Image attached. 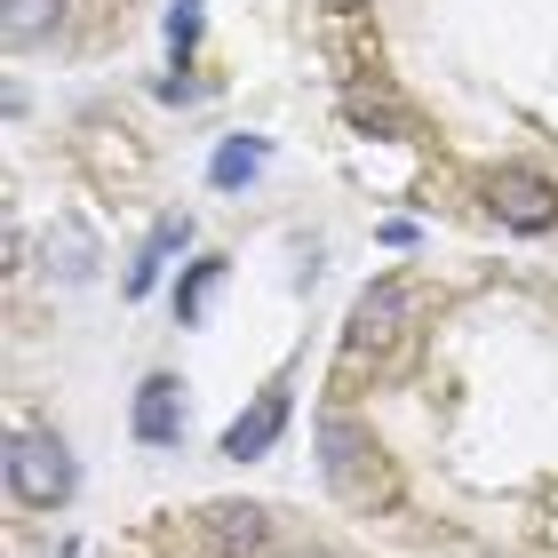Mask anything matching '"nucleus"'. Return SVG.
Wrapping results in <instances>:
<instances>
[{"label": "nucleus", "mask_w": 558, "mask_h": 558, "mask_svg": "<svg viewBox=\"0 0 558 558\" xmlns=\"http://www.w3.org/2000/svg\"><path fill=\"white\" fill-rule=\"evenodd\" d=\"M72 487H81V463H72V447L57 430H16L9 439V495L33 502V511H57V502H72Z\"/></svg>", "instance_id": "nucleus-2"}, {"label": "nucleus", "mask_w": 558, "mask_h": 558, "mask_svg": "<svg viewBox=\"0 0 558 558\" xmlns=\"http://www.w3.org/2000/svg\"><path fill=\"white\" fill-rule=\"evenodd\" d=\"M192 550L199 558H256V550H271V511H256V502H208L192 519Z\"/></svg>", "instance_id": "nucleus-4"}, {"label": "nucleus", "mask_w": 558, "mask_h": 558, "mask_svg": "<svg viewBox=\"0 0 558 558\" xmlns=\"http://www.w3.org/2000/svg\"><path fill=\"white\" fill-rule=\"evenodd\" d=\"M279 430H288V384H264L256 408L232 415V430H223V454H232V463H256V454H271Z\"/></svg>", "instance_id": "nucleus-6"}, {"label": "nucleus", "mask_w": 558, "mask_h": 558, "mask_svg": "<svg viewBox=\"0 0 558 558\" xmlns=\"http://www.w3.org/2000/svg\"><path fill=\"white\" fill-rule=\"evenodd\" d=\"M256 168H264V136H223V151H216L208 175H216V192H240Z\"/></svg>", "instance_id": "nucleus-10"}, {"label": "nucleus", "mask_w": 558, "mask_h": 558, "mask_svg": "<svg viewBox=\"0 0 558 558\" xmlns=\"http://www.w3.org/2000/svg\"><path fill=\"white\" fill-rule=\"evenodd\" d=\"M136 439L144 447H175V439H184V384H175V375H144V391H136Z\"/></svg>", "instance_id": "nucleus-7"}, {"label": "nucleus", "mask_w": 558, "mask_h": 558, "mask_svg": "<svg viewBox=\"0 0 558 558\" xmlns=\"http://www.w3.org/2000/svg\"><path fill=\"white\" fill-rule=\"evenodd\" d=\"M216 279H223V256H208V264H192V279L175 288V319H199V303L216 295Z\"/></svg>", "instance_id": "nucleus-11"}, {"label": "nucleus", "mask_w": 558, "mask_h": 558, "mask_svg": "<svg viewBox=\"0 0 558 558\" xmlns=\"http://www.w3.org/2000/svg\"><path fill=\"white\" fill-rule=\"evenodd\" d=\"M319 463H327V487H336L343 502H360V511H375V502H391V471H384V447L367 439L351 415H327L319 423Z\"/></svg>", "instance_id": "nucleus-1"}, {"label": "nucleus", "mask_w": 558, "mask_h": 558, "mask_svg": "<svg viewBox=\"0 0 558 558\" xmlns=\"http://www.w3.org/2000/svg\"><path fill=\"white\" fill-rule=\"evenodd\" d=\"M415 312H423V288H415V279H375V288L351 303L343 351H351V360H367V351H391L399 336H408Z\"/></svg>", "instance_id": "nucleus-3"}, {"label": "nucleus", "mask_w": 558, "mask_h": 558, "mask_svg": "<svg viewBox=\"0 0 558 558\" xmlns=\"http://www.w3.org/2000/svg\"><path fill=\"white\" fill-rule=\"evenodd\" d=\"M487 208L511 223V232H550L558 223V184L535 175V168H502V175H487Z\"/></svg>", "instance_id": "nucleus-5"}, {"label": "nucleus", "mask_w": 558, "mask_h": 558, "mask_svg": "<svg viewBox=\"0 0 558 558\" xmlns=\"http://www.w3.org/2000/svg\"><path fill=\"white\" fill-rule=\"evenodd\" d=\"M192 240V216H160L151 223V240H144V256H136V271H129V295H151L160 288V271H168V256Z\"/></svg>", "instance_id": "nucleus-8"}, {"label": "nucleus", "mask_w": 558, "mask_h": 558, "mask_svg": "<svg viewBox=\"0 0 558 558\" xmlns=\"http://www.w3.org/2000/svg\"><path fill=\"white\" fill-rule=\"evenodd\" d=\"M64 24V0H0V33H9L16 48L24 40H48Z\"/></svg>", "instance_id": "nucleus-9"}, {"label": "nucleus", "mask_w": 558, "mask_h": 558, "mask_svg": "<svg viewBox=\"0 0 558 558\" xmlns=\"http://www.w3.org/2000/svg\"><path fill=\"white\" fill-rule=\"evenodd\" d=\"M336 9H360V0H336Z\"/></svg>", "instance_id": "nucleus-13"}, {"label": "nucleus", "mask_w": 558, "mask_h": 558, "mask_svg": "<svg viewBox=\"0 0 558 558\" xmlns=\"http://www.w3.org/2000/svg\"><path fill=\"white\" fill-rule=\"evenodd\" d=\"M168 40H175V57H192V40H199V0H175V9H168Z\"/></svg>", "instance_id": "nucleus-12"}]
</instances>
